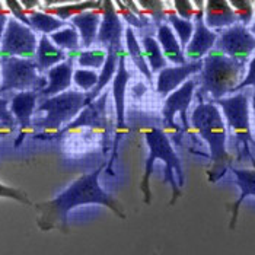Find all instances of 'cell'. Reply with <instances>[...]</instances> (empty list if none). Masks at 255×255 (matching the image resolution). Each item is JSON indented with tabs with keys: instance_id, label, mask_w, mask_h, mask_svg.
<instances>
[{
	"instance_id": "cell-26",
	"label": "cell",
	"mask_w": 255,
	"mask_h": 255,
	"mask_svg": "<svg viewBox=\"0 0 255 255\" xmlns=\"http://www.w3.org/2000/svg\"><path fill=\"white\" fill-rule=\"evenodd\" d=\"M50 39L53 41L54 45L59 47L60 50L69 51V53H76V51H79V48L82 47L78 29L72 23H69L67 26L59 29L57 32L51 34Z\"/></svg>"
},
{
	"instance_id": "cell-4",
	"label": "cell",
	"mask_w": 255,
	"mask_h": 255,
	"mask_svg": "<svg viewBox=\"0 0 255 255\" xmlns=\"http://www.w3.org/2000/svg\"><path fill=\"white\" fill-rule=\"evenodd\" d=\"M247 75V66L236 63L228 56L212 50L203 59V69L198 76L197 97L203 101L209 97L212 102L226 98L235 92Z\"/></svg>"
},
{
	"instance_id": "cell-29",
	"label": "cell",
	"mask_w": 255,
	"mask_h": 255,
	"mask_svg": "<svg viewBox=\"0 0 255 255\" xmlns=\"http://www.w3.org/2000/svg\"><path fill=\"white\" fill-rule=\"evenodd\" d=\"M238 22L247 28L253 25L255 19V1L251 0H229Z\"/></svg>"
},
{
	"instance_id": "cell-16",
	"label": "cell",
	"mask_w": 255,
	"mask_h": 255,
	"mask_svg": "<svg viewBox=\"0 0 255 255\" xmlns=\"http://www.w3.org/2000/svg\"><path fill=\"white\" fill-rule=\"evenodd\" d=\"M75 57L69 56V59L47 72V86L39 92L41 98H51L60 95L63 92L70 91L73 83V73H75Z\"/></svg>"
},
{
	"instance_id": "cell-33",
	"label": "cell",
	"mask_w": 255,
	"mask_h": 255,
	"mask_svg": "<svg viewBox=\"0 0 255 255\" xmlns=\"http://www.w3.org/2000/svg\"><path fill=\"white\" fill-rule=\"evenodd\" d=\"M174 4V12L179 18L185 20H194L197 13V7L194 1L190 0H177L172 3Z\"/></svg>"
},
{
	"instance_id": "cell-30",
	"label": "cell",
	"mask_w": 255,
	"mask_h": 255,
	"mask_svg": "<svg viewBox=\"0 0 255 255\" xmlns=\"http://www.w3.org/2000/svg\"><path fill=\"white\" fill-rule=\"evenodd\" d=\"M99 80V73L97 70H89V69H75L73 73V83L79 89L85 94H89L97 85Z\"/></svg>"
},
{
	"instance_id": "cell-10",
	"label": "cell",
	"mask_w": 255,
	"mask_h": 255,
	"mask_svg": "<svg viewBox=\"0 0 255 255\" xmlns=\"http://www.w3.org/2000/svg\"><path fill=\"white\" fill-rule=\"evenodd\" d=\"M215 50L235 60L236 63L247 66L255 54V35L251 34L250 28L235 23L219 32Z\"/></svg>"
},
{
	"instance_id": "cell-19",
	"label": "cell",
	"mask_w": 255,
	"mask_h": 255,
	"mask_svg": "<svg viewBox=\"0 0 255 255\" xmlns=\"http://www.w3.org/2000/svg\"><path fill=\"white\" fill-rule=\"evenodd\" d=\"M156 39L162 48V53L165 56V59L171 63H174L175 66H182L187 63L185 59V54H184V50L179 44V39L177 38L174 29L165 22V23H160L157 26L156 32Z\"/></svg>"
},
{
	"instance_id": "cell-31",
	"label": "cell",
	"mask_w": 255,
	"mask_h": 255,
	"mask_svg": "<svg viewBox=\"0 0 255 255\" xmlns=\"http://www.w3.org/2000/svg\"><path fill=\"white\" fill-rule=\"evenodd\" d=\"M138 7L141 12L149 13L150 18L153 19V22L156 23L157 26L160 23H165L168 12L165 9V1H157V0H143V1H137Z\"/></svg>"
},
{
	"instance_id": "cell-20",
	"label": "cell",
	"mask_w": 255,
	"mask_h": 255,
	"mask_svg": "<svg viewBox=\"0 0 255 255\" xmlns=\"http://www.w3.org/2000/svg\"><path fill=\"white\" fill-rule=\"evenodd\" d=\"M69 59L67 53L60 50L57 45L53 44L48 35H41L39 37L38 48L35 54V63L38 67L39 73H47L50 69L57 66L60 63Z\"/></svg>"
},
{
	"instance_id": "cell-43",
	"label": "cell",
	"mask_w": 255,
	"mask_h": 255,
	"mask_svg": "<svg viewBox=\"0 0 255 255\" xmlns=\"http://www.w3.org/2000/svg\"><path fill=\"white\" fill-rule=\"evenodd\" d=\"M0 61H1V54H0Z\"/></svg>"
},
{
	"instance_id": "cell-37",
	"label": "cell",
	"mask_w": 255,
	"mask_h": 255,
	"mask_svg": "<svg viewBox=\"0 0 255 255\" xmlns=\"http://www.w3.org/2000/svg\"><path fill=\"white\" fill-rule=\"evenodd\" d=\"M9 105H10V101H9V99L0 97V123H3V124H6V126H10V127H15V126H18V124H16L15 117H13L12 113H10Z\"/></svg>"
},
{
	"instance_id": "cell-2",
	"label": "cell",
	"mask_w": 255,
	"mask_h": 255,
	"mask_svg": "<svg viewBox=\"0 0 255 255\" xmlns=\"http://www.w3.org/2000/svg\"><path fill=\"white\" fill-rule=\"evenodd\" d=\"M191 126L209 144L212 168L209 169V181L217 182L231 169L232 156L228 152V128L220 108L212 101H200L194 108L191 117Z\"/></svg>"
},
{
	"instance_id": "cell-3",
	"label": "cell",
	"mask_w": 255,
	"mask_h": 255,
	"mask_svg": "<svg viewBox=\"0 0 255 255\" xmlns=\"http://www.w3.org/2000/svg\"><path fill=\"white\" fill-rule=\"evenodd\" d=\"M143 136L146 140L149 156L146 159L144 174L140 181V190L144 196V203L150 204L152 191H150V175L153 171V165L156 160H162L165 163V178L163 181L171 184L172 187V200L171 206L175 204L177 198L181 194L179 188L185 184V175L182 169L181 159L177 155L174 146L171 144V140L166 136V133L162 128L157 127H146L143 128Z\"/></svg>"
},
{
	"instance_id": "cell-39",
	"label": "cell",
	"mask_w": 255,
	"mask_h": 255,
	"mask_svg": "<svg viewBox=\"0 0 255 255\" xmlns=\"http://www.w3.org/2000/svg\"><path fill=\"white\" fill-rule=\"evenodd\" d=\"M13 130H15V127H10V126H6V124L0 123V137L12 134V133H13Z\"/></svg>"
},
{
	"instance_id": "cell-14",
	"label": "cell",
	"mask_w": 255,
	"mask_h": 255,
	"mask_svg": "<svg viewBox=\"0 0 255 255\" xmlns=\"http://www.w3.org/2000/svg\"><path fill=\"white\" fill-rule=\"evenodd\" d=\"M203 69V60L200 61H187L182 66H172L160 70L156 79V92L166 98L178 88H181L190 78L196 76Z\"/></svg>"
},
{
	"instance_id": "cell-6",
	"label": "cell",
	"mask_w": 255,
	"mask_h": 255,
	"mask_svg": "<svg viewBox=\"0 0 255 255\" xmlns=\"http://www.w3.org/2000/svg\"><path fill=\"white\" fill-rule=\"evenodd\" d=\"M222 111L232 137H235L236 146H242L244 153L253 160L255 166V157L253 149L255 147V138L251 130V114H250V94L247 89L232 94L226 98L215 102Z\"/></svg>"
},
{
	"instance_id": "cell-35",
	"label": "cell",
	"mask_w": 255,
	"mask_h": 255,
	"mask_svg": "<svg viewBox=\"0 0 255 255\" xmlns=\"http://www.w3.org/2000/svg\"><path fill=\"white\" fill-rule=\"evenodd\" d=\"M0 197H1V198H13V200L22 203V204L32 206V201L28 198L26 193L20 191L18 188L7 187V185H4V184H1V182H0Z\"/></svg>"
},
{
	"instance_id": "cell-15",
	"label": "cell",
	"mask_w": 255,
	"mask_h": 255,
	"mask_svg": "<svg viewBox=\"0 0 255 255\" xmlns=\"http://www.w3.org/2000/svg\"><path fill=\"white\" fill-rule=\"evenodd\" d=\"M39 94L35 91L28 92H18L10 99V113L16 120V124L19 126V137L15 141V146L18 147L20 141L25 138L26 133L32 128V117L38 107Z\"/></svg>"
},
{
	"instance_id": "cell-24",
	"label": "cell",
	"mask_w": 255,
	"mask_h": 255,
	"mask_svg": "<svg viewBox=\"0 0 255 255\" xmlns=\"http://www.w3.org/2000/svg\"><path fill=\"white\" fill-rule=\"evenodd\" d=\"M28 13V18L31 22V28L34 31H38L42 35H51L54 32H57L59 29L64 28L69 25V22H63L59 18L47 13V12H42V10H31V12H26Z\"/></svg>"
},
{
	"instance_id": "cell-41",
	"label": "cell",
	"mask_w": 255,
	"mask_h": 255,
	"mask_svg": "<svg viewBox=\"0 0 255 255\" xmlns=\"http://www.w3.org/2000/svg\"><path fill=\"white\" fill-rule=\"evenodd\" d=\"M250 31H251V34H253V35H255V19L254 22H253V25L250 26Z\"/></svg>"
},
{
	"instance_id": "cell-28",
	"label": "cell",
	"mask_w": 255,
	"mask_h": 255,
	"mask_svg": "<svg viewBox=\"0 0 255 255\" xmlns=\"http://www.w3.org/2000/svg\"><path fill=\"white\" fill-rule=\"evenodd\" d=\"M107 61V51L104 48H89L80 51L76 57V63L80 69L101 70Z\"/></svg>"
},
{
	"instance_id": "cell-17",
	"label": "cell",
	"mask_w": 255,
	"mask_h": 255,
	"mask_svg": "<svg viewBox=\"0 0 255 255\" xmlns=\"http://www.w3.org/2000/svg\"><path fill=\"white\" fill-rule=\"evenodd\" d=\"M204 22L209 29L222 32L238 22L229 0H207L204 1Z\"/></svg>"
},
{
	"instance_id": "cell-21",
	"label": "cell",
	"mask_w": 255,
	"mask_h": 255,
	"mask_svg": "<svg viewBox=\"0 0 255 255\" xmlns=\"http://www.w3.org/2000/svg\"><path fill=\"white\" fill-rule=\"evenodd\" d=\"M231 171L236 178V185L241 190V196L238 197L235 203L232 204V222L231 228H235L236 219H238V212L239 206L247 197H255V169H239V168H232Z\"/></svg>"
},
{
	"instance_id": "cell-22",
	"label": "cell",
	"mask_w": 255,
	"mask_h": 255,
	"mask_svg": "<svg viewBox=\"0 0 255 255\" xmlns=\"http://www.w3.org/2000/svg\"><path fill=\"white\" fill-rule=\"evenodd\" d=\"M124 45H126V53L127 56L131 59V61L134 63V66L137 67V70L147 79L149 82L153 80V73L146 61L144 57V53H143V47L140 45L137 37H136V32L133 28L127 26L126 28V32H124Z\"/></svg>"
},
{
	"instance_id": "cell-8",
	"label": "cell",
	"mask_w": 255,
	"mask_h": 255,
	"mask_svg": "<svg viewBox=\"0 0 255 255\" xmlns=\"http://www.w3.org/2000/svg\"><path fill=\"white\" fill-rule=\"evenodd\" d=\"M126 57H127V53L124 50L121 53V56H120L117 72H116V76L113 79V98H114V110H116V126H114V138H113L111 157L107 162V169H105V172L108 175H114L113 165H114V162L117 159L118 144L128 133V128L126 126V94H127V85L130 82L131 73L126 67Z\"/></svg>"
},
{
	"instance_id": "cell-1",
	"label": "cell",
	"mask_w": 255,
	"mask_h": 255,
	"mask_svg": "<svg viewBox=\"0 0 255 255\" xmlns=\"http://www.w3.org/2000/svg\"><path fill=\"white\" fill-rule=\"evenodd\" d=\"M105 169H107V160L102 162L95 171L80 175L78 179H75L57 197L48 201L37 203L34 207L38 212L37 223L39 229L47 232L57 228L63 232H67L69 213L79 206H88V204L105 206L120 219H126L123 204L113 194L107 193L99 184V177Z\"/></svg>"
},
{
	"instance_id": "cell-23",
	"label": "cell",
	"mask_w": 255,
	"mask_h": 255,
	"mask_svg": "<svg viewBox=\"0 0 255 255\" xmlns=\"http://www.w3.org/2000/svg\"><path fill=\"white\" fill-rule=\"evenodd\" d=\"M101 6H102V1H73V3L60 4V6H48L44 9V12L59 18L63 22H67L76 15H80L86 10H97Z\"/></svg>"
},
{
	"instance_id": "cell-12",
	"label": "cell",
	"mask_w": 255,
	"mask_h": 255,
	"mask_svg": "<svg viewBox=\"0 0 255 255\" xmlns=\"http://www.w3.org/2000/svg\"><path fill=\"white\" fill-rule=\"evenodd\" d=\"M197 7L194 18V34L184 54L187 61H200L203 60L212 50H215L219 34L209 29L204 22V1H194Z\"/></svg>"
},
{
	"instance_id": "cell-13",
	"label": "cell",
	"mask_w": 255,
	"mask_h": 255,
	"mask_svg": "<svg viewBox=\"0 0 255 255\" xmlns=\"http://www.w3.org/2000/svg\"><path fill=\"white\" fill-rule=\"evenodd\" d=\"M102 22L99 26L97 44L99 48H123V38H124V23L121 16L116 9V3L108 0L102 1Z\"/></svg>"
},
{
	"instance_id": "cell-42",
	"label": "cell",
	"mask_w": 255,
	"mask_h": 255,
	"mask_svg": "<svg viewBox=\"0 0 255 255\" xmlns=\"http://www.w3.org/2000/svg\"><path fill=\"white\" fill-rule=\"evenodd\" d=\"M0 85H1V69H0Z\"/></svg>"
},
{
	"instance_id": "cell-25",
	"label": "cell",
	"mask_w": 255,
	"mask_h": 255,
	"mask_svg": "<svg viewBox=\"0 0 255 255\" xmlns=\"http://www.w3.org/2000/svg\"><path fill=\"white\" fill-rule=\"evenodd\" d=\"M141 47L146 61L152 70V73H159L160 70L168 67V60L165 59L162 48L157 42V39L152 35H144L141 38Z\"/></svg>"
},
{
	"instance_id": "cell-11",
	"label": "cell",
	"mask_w": 255,
	"mask_h": 255,
	"mask_svg": "<svg viewBox=\"0 0 255 255\" xmlns=\"http://www.w3.org/2000/svg\"><path fill=\"white\" fill-rule=\"evenodd\" d=\"M198 86V78H191L187 80L181 88H178L177 91H174L171 95H168L163 101V108H162V117L163 121L166 123V126L172 130L177 128L175 124V117L177 114L181 116L182 120V133L187 131L190 128V123H188V108L193 102L194 94Z\"/></svg>"
},
{
	"instance_id": "cell-38",
	"label": "cell",
	"mask_w": 255,
	"mask_h": 255,
	"mask_svg": "<svg viewBox=\"0 0 255 255\" xmlns=\"http://www.w3.org/2000/svg\"><path fill=\"white\" fill-rule=\"evenodd\" d=\"M10 12L9 9L6 7L4 1H0V39L3 37L4 31H6V26H7V22L10 19Z\"/></svg>"
},
{
	"instance_id": "cell-5",
	"label": "cell",
	"mask_w": 255,
	"mask_h": 255,
	"mask_svg": "<svg viewBox=\"0 0 255 255\" xmlns=\"http://www.w3.org/2000/svg\"><path fill=\"white\" fill-rule=\"evenodd\" d=\"M89 104L88 94L82 91H67L51 98H42L38 102L37 113H45V116L34 123V126L41 130L38 136H59L60 131L75 121Z\"/></svg>"
},
{
	"instance_id": "cell-40",
	"label": "cell",
	"mask_w": 255,
	"mask_h": 255,
	"mask_svg": "<svg viewBox=\"0 0 255 255\" xmlns=\"http://www.w3.org/2000/svg\"><path fill=\"white\" fill-rule=\"evenodd\" d=\"M253 111H254V127H255V91L253 94Z\"/></svg>"
},
{
	"instance_id": "cell-34",
	"label": "cell",
	"mask_w": 255,
	"mask_h": 255,
	"mask_svg": "<svg viewBox=\"0 0 255 255\" xmlns=\"http://www.w3.org/2000/svg\"><path fill=\"white\" fill-rule=\"evenodd\" d=\"M6 7L9 9V12L12 13V18H15L16 20H19L20 23L26 25L31 28V22H29V18H28V13L25 10V7L22 6L20 1H16V0H6L4 1Z\"/></svg>"
},
{
	"instance_id": "cell-36",
	"label": "cell",
	"mask_w": 255,
	"mask_h": 255,
	"mask_svg": "<svg viewBox=\"0 0 255 255\" xmlns=\"http://www.w3.org/2000/svg\"><path fill=\"white\" fill-rule=\"evenodd\" d=\"M247 88H254L255 91V54L253 56V59L250 60V63H248V70H247V75H245V78L244 80L239 83V86L235 89V92H241V91H244V89H247Z\"/></svg>"
},
{
	"instance_id": "cell-9",
	"label": "cell",
	"mask_w": 255,
	"mask_h": 255,
	"mask_svg": "<svg viewBox=\"0 0 255 255\" xmlns=\"http://www.w3.org/2000/svg\"><path fill=\"white\" fill-rule=\"evenodd\" d=\"M38 42L39 39L32 28L10 18L0 39V54L1 57L35 59Z\"/></svg>"
},
{
	"instance_id": "cell-7",
	"label": "cell",
	"mask_w": 255,
	"mask_h": 255,
	"mask_svg": "<svg viewBox=\"0 0 255 255\" xmlns=\"http://www.w3.org/2000/svg\"><path fill=\"white\" fill-rule=\"evenodd\" d=\"M1 85L0 94L6 92H41L48 80L41 76L34 59H19V57H1Z\"/></svg>"
},
{
	"instance_id": "cell-18",
	"label": "cell",
	"mask_w": 255,
	"mask_h": 255,
	"mask_svg": "<svg viewBox=\"0 0 255 255\" xmlns=\"http://www.w3.org/2000/svg\"><path fill=\"white\" fill-rule=\"evenodd\" d=\"M101 22L102 15L99 10H86L70 19V23L78 29L80 44L85 50H89L97 42Z\"/></svg>"
},
{
	"instance_id": "cell-32",
	"label": "cell",
	"mask_w": 255,
	"mask_h": 255,
	"mask_svg": "<svg viewBox=\"0 0 255 255\" xmlns=\"http://www.w3.org/2000/svg\"><path fill=\"white\" fill-rule=\"evenodd\" d=\"M116 3V9H117L118 15L121 16V19L126 20L128 23L130 28H146L150 25V19L146 16V18H140L138 15H136L131 9L127 7V4L124 1H114Z\"/></svg>"
},
{
	"instance_id": "cell-27",
	"label": "cell",
	"mask_w": 255,
	"mask_h": 255,
	"mask_svg": "<svg viewBox=\"0 0 255 255\" xmlns=\"http://www.w3.org/2000/svg\"><path fill=\"white\" fill-rule=\"evenodd\" d=\"M166 22L174 29L177 38L179 39V44H181L182 50L185 51V48L188 47L191 37L194 34V20L182 19V18L178 16L174 10H169L168 16H166Z\"/></svg>"
}]
</instances>
